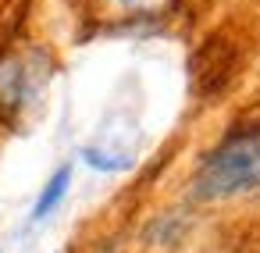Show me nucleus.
<instances>
[{
    "label": "nucleus",
    "instance_id": "obj_1",
    "mask_svg": "<svg viewBox=\"0 0 260 253\" xmlns=\"http://www.w3.org/2000/svg\"><path fill=\"white\" fill-rule=\"evenodd\" d=\"M260 189V129L232 136L224 146H217L200 175H196V193L200 196H235V193H253Z\"/></svg>",
    "mask_w": 260,
    "mask_h": 253
},
{
    "label": "nucleus",
    "instance_id": "obj_2",
    "mask_svg": "<svg viewBox=\"0 0 260 253\" xmlns=\"http://www.w3.org/2000/svg\"><path fill=\"white\" fill-rule=\"evenodd\" d=\"M68 182H72V168H61V171H54V178L43 185V193H40V200H36V207H32V217L36 221H43L61 200H64V193H68Z\"/></svg>",
    "mask_w": 260,
    "mask_h": 253
},
{
    "label": "nucleus",
    "instance_id": "obj_3",
    "mask_svg": "<svg viewBox=\"0 0 260 253\" xmlns=\"http://www.w3.org/2000/svg\"><path fill=\"white\" fill-rule=\"evenodd\" d=\"M111 4L121 11H146V8H160L164 0H111Z\"/></svg>",
    "mask_w": 260,
    "mask_h": 253
}]
</instances>
